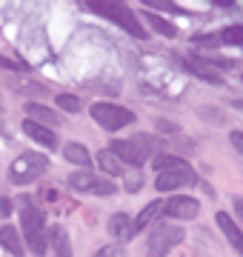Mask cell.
<instances>
[{"mask_svg":"<svg viewBox=\"0 0 243 257\" xmlns=\"http://www.w3.org/2000/svg\"><path fill=\"white\" fill-rule=\"evenodd\" d=\"M163 149V140L152 138V135H135L132 140H114L112 152L117 160H126L132 166H143L149 157H158V152Z\"/></svg>","mask_w":243,"mask_h":257,"instance_id":"6da1fadb","label":"cell"},{"mask_svg":"<svg viewBox=\"0 0 243 257\" xmlns=\"http://www.w3.org/2000/svg\"><path fill=\"white\" fill-rule=\"evenodd\" d=\"M20 229L26 237L32 254H43L46 251V220H43V211L38 206H32L29 200L20 203Z\"/></svg>","mask_w":243,"mask_h":257,"instance_id":"7a4b0ae2","label":"cell"},{"mask_svg":"<svg viewBox=\"0 0 243 257\" xmlns=\"http://www.w3.org/2000/svg\"><path fill=\"white\" fill-rule=\"evenodd\" d=\"M46 169H49V160L40 152H20V157L9 166V180L15 186L35 183Z\"/></svg>","mask_w":243,"mask_h":257,"instance_id":"3957f363","label":"cell"},{"mask_svg":"<svg viewBox=\"0 0 243 257\" xmlns=\"http://www.w3.org/2000/svg\"><path fill=\"white\" fill-rule=\"evenodd\" d=\"M89 9L97 12V15H103V18L114 20L117 26L126 29V32H129V35H135L138 40H146V35H149V32L141 26V18H138L129 6H123V3H92Z\"/></svg>","mask_w":243,"mask_h":257,"instance_id":"277c9868","label":"cell"},{"mask_svg":"<svg viewBox=\"0 0 243 257\" xmlns=\"http://www.w3.org/2000/svg\"><path fill=\"white\" fill-rule=\"evenodd\" d=\"M195 172L189 169L186 160H175L172 166H166L163 172H158L155 175V189L158 192H175V189H180V186H195Z\"/></svg>","mask_w":243,"mask_h":257,"instance_id":"5b68a950","label":"cell"},{"mask_svg":"<svg viewBox=\"0 0 243 257\" xmlns=\"http://www.w3.org/2000/svg\"><path fill=\"white\" fill-rule=\"evenodd\" d=\"M92 117L97 120L103 128H109V132H117V128L135 123V114H132L129 109H123V106H114V103H94Z\"/></svg>","mask_w":243,"mask_h":257,"instance_id":"8992f818","label":"cell"},{"mask_svg":"<svg viewBox=\"0 0 243 257\" xmlns=\"http://www.w3.org/2000/svg\"><path fill=\"white\" fill-rule=\"evenodd\" d=\"M183 240V229L178 226H155L149 237V257H166L169 248Z\"/></svg>","mask_w":243,"mask_h":257,"instance_id":"52a82bcc","label":"cell"},{"mask_svg":"<svg viewBox=\"0 0 243 257\" xmlns=\"http://www.w3.org/2000/svg\"><path fill=\"white\" fill-rule=\"evenodd\" d=\"M69 186L75 189V192H89V194H114V183L112 180H106V177H97L92 172H75V175H69Z\"/></svg>","mask_w":243,"mask_h":257,"instance_id":"ba28073f","label":"cell"},{"mask_svg":"<svg viewBox=\"0 0 243 257\" xmlns=\"http://www.w3.org/2000/svg\"><path fill=\"white\" fill-rule=\"evenodd\" d=\"M163 211H166L169 217H178V220H192L197 217V211H200V203L195 197H172L169 203H163Z\"/></svg>","mask_w":243,"mask_h":257,"instance_id":"9c48e42d","label":"cell"},{"mask_svg":"<svg viewBox=\"0 0 243 257\" xmlns=\"http://www.w3.org/2000/svg\"><path fill=\"white\" fill-rule=\"evenodd\" d=\"M180 63L186 66L189 72L195 74V77H200V80H206V83H223V77H220V74L217 72H212V66L206 63L203 57H195V55H183L180 57Z\"/></svg>","mask_w":243,"mask_h":257,"instance_id":"30bf717a","label":"cell"},{"mask_svg":"<svg viewBox=\"0 0 243 257\" xmlns=\"http://www.w3.org/2000/svg\"><path fill=\"white\" fill-rule=\"evenodd\" d=\"M23 132H26V135H29L32 140L43 143L46 149H55V146H57V138L52 135V128L40 126V123H35V120H26V123H23Z\"/></svg>","mask_w":243,"mask_h":257,"instance_id":"8fae6325","label":"cell"},{"mask_svg":"<svg viewBox=\"0 0 243 257\" xmlns=\"http://www.w3.org/2000/svg\"><path fill=\"white\" fill-rule=\"evenodd\" d=\"M160 211H163V203H160V200H152L149 206H146V209H143L141 214L135 217V220H132V237H135L138 231H143V229H146V226H149V223L155 220V217H158Z\"/></svg>","mask_w":243,"mask_h":257,"instance_id":"7c38bea8","label":"cell"},{"mask_svg":"<svg viewBox=\"0 0 243 257\" xmlns=\"http://www.w3.org/2000/svg\"><path fill=\"white\" fill-rule=\"evenodd\" d=\"M26 114H32L29 120H35V123H40V126H57V123H60V114H55L52 109L40 106V103H29Z\"/></svg>","mask_w":243,"mask_h":257,"instance_id":"4fadbf2b","label":"cell"},{"mask_svg":"<svg viewBox=\"0 0 243 257\" xmlns=\"http://www.w3.org/2000/svg\"><path fill=\"white\" fill-rule=\"evenodd\" d=\"M0 246L9 254H23V243H20V231L15 226H0Z\"/></svg>","mask_w":243,"mask_h":257,"instance_id":"5bb4252c","label":"cell"},{"mask_svg":"<svg viewBox=\"0 0 243 257\" xmlns=\"http://www.w3.org/2000/svg\"><path fill=\"white\" fill-rule=\"evenodd\" d=\"M215 220H217V226H220V231L229 237V243H232L234 248H240V229H237V223H234L226 211H217Z\"/></svg>","mask_w":243,"mask_h":257,"instance_id":"9a60e30c","label":"cell"},{"mask_svg":"<svg viewBox=\"0 0 243 257\" xmlns=\"http://www.w3.org/2000/svg\"><path fill=\"white\" fill-rule=\"evenodd\" d=\"M109 231L117 240H132V220L129 214H112L109 217Z\"/></svg>","mask_w":243,"mask_h":257,"instance_id":"2e32d148","label":"cell"},{"mask_svg":"<svg viewBox=\"0 0 243 257\" xmlns=\"http://www.w3.org/2000/svg\"><path fill=\"white\" fill-rule=\"evenodd\" d=\"M52 248H55V257H72V243H69V234L63 226L52 229Z\"/></svg>","mask_w":243,"mask_h":257,"instance_id":"e0dca14e","label":"cell"},{"mask_svg":"<svg viewBox=\"0 0 243 257\" xmlns=\"http://www.w3.org/2000/svg\"><path fill=\"white\" fill-rule=\"evenodd\" d=\"M63 157L69 160V163H75V166H89V163H92V155H89V149L80 146V143H66Z\"/></svg>","mask_w":243,"mask_h":257,"instance_id":"ac0fdd59","label":"cell"},{"mask_svg":"<svg viewBox=\"0 0 243 257\" xmlns=\"http://www.w3.org/2000/svg\"><path fill=\"white\" fill-rule=\"evenodd\" d=\"M94 163L100 166V169L106 172V175H112V177H114V175H120V172H123V163L112 155V152H109V149H103L100 155L94 157Z\"/></svg>","mask_w":243,"mask_h":257,"instance_id":"d6986e66","label":"cell"},{"mask_svg":"<svg viewBox=\"0 0 243 257\" xmlns=\"http://www.w3.org/2000/svg\"><path fill=\"white\" fill-rule=\"evenodd\" d=\"M143 18H146V23H152V29H155V32H158V35H163V37H175V35H178V29L172 26V23H169V20L158 18V15H155V12H146V15H143Z\"/></svg>","mask_w":243,"mask_h":257,"instance_id":"ffe728a7","label":"cell"},{"mask_svg":"<svg viewBox=\"0 0 243 257\" xmlns=\"http://www.w3.org/2000/svg\"><path fill=\"white\" fill-rule=\"evenodd\" d=\"M217 40L226 43V46H243V26L240 23H234V26L223 29V32L217 35Z\"/></svg>","mask_w":243,"mask_h":257,"instance_id":"44dd1931","label":"cell"},{"mask_svg":"<svg viewBox=\"0 0 243 257\" xmlns=\"http://www.w3.org/2000/svg\"><path fill=\"white\" fill-rule=\"evenodd\" d=\"M12 89H18V94H46V86H40V83H29V80H9Z\"/></svg>","mask_w":243,"mask_h":257,"instance_id":"7402d4cb","label":"cell"},{"mask_svg":"<svg viewBox=\"0 0 243 257\" xmlns=\"http://www.w3.org/2000/svg\"><path fill=\"white\" fill-rule=\"evenodd\" d=\"M57 106L66 111H77L80 109V100H77L75 94H57Z\"/></svg>","mask_w":243,"mask_h":257,"instance_id":"603a6c76","label":"cell"},{"mask_svg":"<svg viewBox=\"0 0 243 257\" xmlns=\"http://www.w3.org/2000/svg\"><path fill=\"white\" fill-rule=\"evenodd\" d=\"M192 43H197V46H217L220 40H217V35H195Z\"/></svg>","mask_w":243,"mask_h":257,"instance_id":"cb8c5ba5","label":"cell"},{"mask_svg":"<svg viewBox=\"0 0 243 257\" xmlns=\"http://www.w3.org/2000/svg\"><path fill=\"white\" fill-rule=\"evenodd\" d=\"M0 66L9 69V72H29L26 63H15V60H9V57H3V55H0Z\"/></svg>","mask_w":243,"mask_h":257,"instance_id":"d4e9b609","label":"cell"},{"mask_svg":"<svg viewBox=\"0 0 243 257\" xmlns=\"http://www.w3.org/2000/svg\"><path fill=\"white\" fill-rule=\"evenodd\" d=\"M141 186H143V177L135 175V177H129V180H126V192L135 194V192H141Z\"/></svg>","mask_w":243,"mask_h":257,"instance_id":"484cf974","label":"cell"},{"mask_svg":"<svg viewBox=\"0 0 243 257\" xmlns=\"http://www.w3.org/2000/svg\"><path fill=\"white\" fill-rule=\"evenodd\" d=\"M94 257H126V254H123L117 246H106V248H100V251H97Z\"/></svg>","mask_w":243,"mask_h":257,"instance_id":"4316f807","label":"cell"},{"mask_svg":"<svg viewBox=\"0 0 243 257\" xmlns=\"http://www.w3.org/2000/svg\"><path fill=\"white\" fill-rule=\"evenodd\" d=\"M12 214V200L9 197H0V217H9Z\"/></svg>","mask_w":243,"mask_h":257,"instance_id":"83f0119b","label":"cell"},{"mask_svg":"<svg viewBox=\"0 0 243 257\" xmlns=\"http://www.w3.org/2000/svg\"><path fill=\"white\" fill-rule=\"evenodd\" d=\"M158 128H160V132H169V135H175V132H178V126H175V123H169V120H158Z\"/></svg>","mask_w":243,"mask_h":257,"instance_id":"f1b7e54d","label":"cell"},{"mask_svg":"<svg viewBox=\"0 0 243 257\" xmlns=\"http://www.w3.org/2000/svg\"><path fill=\"white\" fill-rule=\"evenodd\" d=\"M240 138H243L240 132H232V146H234V149H240V146H243V140H240Z\"/></svg>","mask_w":243,"mask_h":257,"instance_id":"f546056e","label":"cell"},{"mask_svg":"<svg viewBox=\"0 0 243 257\" xmlns=\"http://www.w3.org/2000/svg\"><path fill=\"white\" fill-rule=\"evenodd\" d=\"M0 109H3V100H0Z\"/></svg>","mask_w":243,"mask_h":257,"instance_id":"4dcf8cb0","label":"cell"}]
</instances>
